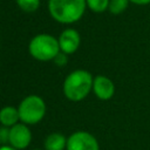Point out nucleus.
<instances>
[{"mask_svg": "<svg viewBox=\"0 0 150 150\" xmlns=\"http://www.w3.org/2000/svg\"><path fill=\"white\" fill-rule=\"evenodd\" d=\"M94 77L86 69H76L69 73L62 84V91L67 100L80 102L84 100L93 90Z\"/></svg>", "mask_w": 150, "mask_h": 150, "instance_id": "nucleus-1", "label": "nucleus"}, {"mask_svg": "<svg viewBox=\"0 0 150 150\" xmlns=\"http://www.w3.org/2000/svg\"><path fill=\"white\" fill-rule=\"evenodd\" d=\"M86 8V0H48L50 16L64 25L77 22L83 16Z\"/></svg>", "mask_w": 150, "mask_h": 150, "instance_id": "nucleus-2", "label": "nucleus"}, {"mask_svg": "<svg viewBox=\"0 0 150 150\" xmlns=\"http://www.w3.org/2000/svg\"><path fill=\"white\" fill-rule=\"evenodd\" d=\"M28 52L30 56L38 61H53L60 50L59 40L48 33H40L32 38L28 43Z\"/></svg>", "mask_w": 150, "mask_h": 150, "instance_id": "nucleus-3", "label": "nucleus"}, {"mask_svg": "<svg viewBox=\"0 0 150 150\" xmlns=\"http://www.w3.org/2000/svg\"><path fill=\"white\" fill-rule=\"evenodd\" d=\"M18 110L20 122L33 125L43 120L47 112V105L41 96L32 94L21 100L18 105Z\"/></svg>", "mask_w": 150, "mask_h": 150, "instance_id": "nucleus-4", "label": "nucleus"}, {"mask_svg": "<svg viewBox=\"0 0 150 150\" xmlns=\"http://www.w3.org/2000/svg\"><path fill=\"white\" fill-rule=\"evenodd\" d=\"M66 150H100V144L93 134L79 130L67 137Z\"/></svg>", "mask_w": 150, "mask_h": 150, "instance_id": "nucleus-5", "label": "nucleus"}, {"mask_svg": "<svg viewBox=\"0 0 150 150\" xmlns=\"http://www.w3.org/2000/svg\"><path fill=\"white\" fill-rule=\"evenodd\" d=\"M32 142V131L28 127V124L18 122L13 127L9 128V138H8V144L12 146L23 150L26 149Z\"/></svg>", "mask_w": 150, "mask_h": 150, "instance_id": "nucleus-6", "label": "nucleus"}, {"mask_svg": "<svg viewBox=\"0 0 150 150\" xmlns=\"http://www.w3.org/2000/svg\"><path fill=\"white\" fill-rule=\"evenodd\" d=\"M60 50L66 53L67 55L74 54L81 43V36L80 33L74 28H66L61 32L60 36L57 38Z\"/></svg>", "mask_w": 150, "mask_h": 150, "instance_id": "nucleus-7", "label": "nucleus"}, {"mask_svg": "<svg viewBox=\"0 0 150 150\" xmlns=\"http://www.w3.org/2000/svg\"><path fill=\"white\" fill-rule=\"evenodd\" d=\"M93 91L98 100L108 101L115 94V84L108 76L97 75L93 81Z\"/></svg>", "mask_w": 150, "mask_h": 150, "instance_id": "nucleus-8", "label": "nucleus"}, {"mask_svg": "<svg viewBox=\"0 0 150 150\" xmlns=\"http://www.w3.org/2000/svg\"><path fill=\"white\" fill-rule=\"evenodd\" d=\"M20 122V116H19V110L18 107L13 105H5L0 109V124L4 127H13Z\"/></svg>", "mask_w": 150, "mask_h": 150, "instance_id": "nucleus-9", "label": "nucleus"}, {"mask_svg": "<svg viewBox=\"0 0 150 150\" xmlns=\"http://www.w3.org/2000/svg\"><path fill=\"white\" fill-rule=\"evenodd\" d=\"M67 138L61 132H52L49 134L43 142L45 150H66Z\"/></svg>", "mask_w": 150, "mask_h": 150, "instance_id": "nucleus-10", "label": "nucleus"}, {"mask_svg": "<svg viewBox=\"0 0 150 150\" xmlns=\"http://www.w3.org/2000/svg\"><path fill=\"white\" fill-rule=\"evenodd\" d=\"M129 0H110L109 1V7H108V11L114 14V15H118V14H122L127 8H128V5H129Z\"/></svg>", "mask_w": 150, "mask_h": 150, "instance_id": "nucleus-11", "label": "nucleus"}, {"mask_svg": "<svg viewBox=\"0 0 150 150\" xmlns=\"http://www.w3.org/2000/svg\"><path fill=\"white\" fill-rule=\"evenodd\" d=\"M18 7L26 13H34L40 7V0H15Z\"/></svg>", "mask_w": 150, "mask_h": 150, "instance_id": "nucleus-12", "label": "nucleus"}, {"mask_svg": "<svg viewBox=\"0 0 150 150\" xmlns=\"http://www.w3.org/2000/svg\"><path fill=\"white\" fill-rule=\"evenodd\" d=\"M110 0H86L87 7L94 13H102L108 9Z\"/></svg>", "mask_w": 150, "mask_h": 150, "instance_id": "nucleus-13", "label": "nucleus"}, {"mask_svg": "<svg viewBox=\"0 0 150 150\" xmlns=\"http://www.w3.org/2000/svg\"><path fill=\"white\" fill-rule=\"evenodd\" d=\"M54 63L56 64V66H59V67H63V66H66L67 64V61H68V55L66 54V53H63V52H59L57 53V55L54 57Z\"/></svg>", "mask_w": 150, "mask_h": 150, "instance_id": "nucleus-14", "label": "nucleus"}, {"mask_svg": "<svg viewBox=\"0 0 150 150\" xmlns=\"http://www.w3.org/2000/svg\"><path fill=\"white\" fill-rule=\"evenodd\" d=\"M9 138V128L8 127H0V143L1 144H8Z\"/></svg>", "mask_w": 150, "mask_h": 150, "instance_id": "nucleus-15", "label": "nucleus"}, {"mask_svg": "<svg viewBox=\"0 0 150 150\" xmlns=\"http://www.w3.org/2000/svg\"><path fill=\"white\" fill-rule=\"evenodd\" d=\"M129 1L135 4V5H138V6H144V5L150 4V0H129Z\"/></svg>", "mask_w": 150, "mask_h": 150, "instance_id": "nucleus-16", "label": "nucleus"}, {"mask_svg": "<svg viewBox=\"0 0 150 150\" xmlns=\"http://www.w3.org/2000/svg\"><path fill=\"white\" fill-rule=\"evenodd\" d=\"M0 150H19V149L12 146L11 144H1L0 145Z\"/></svg>", "mask_w": 150, "mask_h": 150, "instance_id": "nucleus-17", "label": "nucleus"}, {"mask_svg": "<svg viewBox=\"0 0 150 150\" xmlns=\"http://www.w3.org/2000/svg\"><path fill=\"white\" fill-rule=\"evenodd\" d=\"M33 150H42V149H33ZM45 150V149H43Z\"/></svg>", "mask_w": 150, "mask_h": 150, "instance_id": "nucleus-18", "label": "nucleus"}]
</instances>
